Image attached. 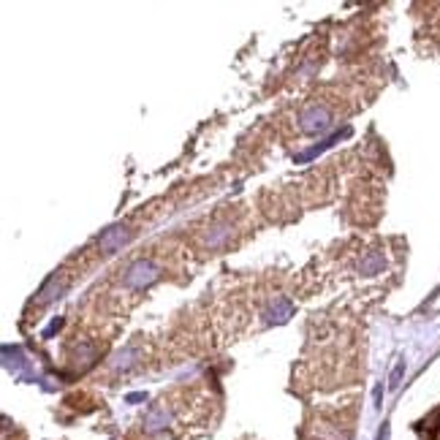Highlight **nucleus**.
Returning a JSON list of instances; mask_svg holds the SVG:
<instances>
[{
	"label": "nucleus",
	"mask_w": 440,
	"mask_h": 440,
	"mask_svg": "<svg viewBox=\"0 0 440 440\" xmlns=\"http://www.w3.org/2000/svg\"><path fill=\"white\" fill-rule=\"evenodd\" d=\"M226 237H228V228H215V234H210L207 242H210V248H215V245H220Z\"/></svg>",
	"instance_id": "nucleus-10"
},
{
	"label": "nucleus",
	"mask_w": 440,
	"mask_h": 440,
	"mask_svg": "<svg viewBox=\"0 0 440 440\" xmlns=\"http://www.w3.org/2000/svg\"><path fill=\"white\" fill-rule=\"evenodd\" d=\"M291 312H294V305H291V299L280 297V299H274V305L269 308L266 318H269V321H274V323H286V321L291 318Z\"/></svg>",
	"instance_id": "nucleus-5"
},
{
	"label": "nucleus",
	"mask_w": 440,
	"mask_h": 440,
	"mask_svg": "<svg viewBox=\"0 0 440 440\" xmlns=\"http://www.w3.org/2000/svg\"><path fill=\"white\" fill-rule=\"evenodd\" d=\"M60 326H63V321H60V318H57V321H52V323H49V329H46L44 334H46V337H49V334H52V332H54V329H60Z\"/></svg>",
	"instance_id": "nucleus-12"
},
{
	"label": "nucleus",
	"mask_w": 440,
	"mask_h": 440,
	"mask_svg": "<svg viewBox=\"0 0 440 440\" xmlns=\"http://www.w3.org/2000/svg\"><path fill=\"white\" fill-rule=\"evenodd\" d=\"M383 269V256H370L364 264H361V274H375V272H381Z\"/></svg>",
	"instance_id": "nucleus-8"
},
{
	"label": "nucleus",
	"mask_w": 440,
	"mask_h": 440,
	"mask_svg": "<svg viewBox=\"0 0 440 440\" xmlns=\"http://www.w3.org/2000/svg\"><path fill=\"white\" fill-rule=\"evenodd\" d=\"M155 277H158V269L150 264V261H136V264L126 272V286L141 288V286H150Z\"/></svg>",
	"instance_id": "nucleus-1"
},
{
	"label": "nucleus",
	"mask_w": 440,
	"mask_h": 440,
	"mask_svg": "<svg viewBox=\"0 0 440 440\" xmlns=\"http://www.w3.org/2000/svg\"><path fill=\"white\" fill-rule=\"evenodd\" d=\"M402 375H405V361H397V367L392 370V375H389V389H397V386H399Z\"/></svg>",
	"instance_id": "nucleus-9"
},
{
	"label": "nucleus",
	"mask_w": 440,
	"mask_h": 440,
	"mask_svg": "<svg viewBox=\"0 0 440 440\" xmlns=\"http://www.w3.org/2000/svg\"><path fill=\"white\" fill-rule=\"evenodd\" d=\"M141 399H147V394H131L128 397V402H141Z\"/></svg>",
	"instance_id": "nucleus-13"
},
{
	"label": "nucleus",
	"mask_w": 440,
	"mask_h": 440,
	"mask_svg": "<svg viewBox=\"0 0 440 440\" xmlns=\"http://www.w3.org/2000/svg\"><path fill=\"white\" fill-rule=\"evenodd\" d=\"M375 408H381V399H383V386H375Z\"/></svg>",
	"instance_id": "nucleus-11"
},
{
	"label": "nucleus",
	"mask_w": 440,
	"mask_h": 440,
	"mask_svg": "<svg viewBox=\"0 0 440 440\" xmlns=\"http://www.w3.org/2000/svg\"><path fill=\"white\" fill-rule=\"evenodd\" d=\"M63 294V280H57V274H52L49 280H46L44 291H41V305H49L52 299H57Z\"/></svg>",
	"instance_id": "nucleus-6"
},
{
	"label": "nucleus",
	"mask_w": 440,
	"mask_h": 440,
	"mask_svg": "<svg viewBox=\"0 0 440 440\" xmlns=\"http://www.w3.org/2000/svg\"><path fill=\"white\" fill-rule=\"evenodd\" d=\"M169 421H172V413L166 408H155V410L147 413L144 427H147V432H161L163 427H169Z\"/></svg>",
	"instance_id": "nucleus-4"
},
{
	"label": "nucleus",
	"mask_w": 440,
	"mask_h": 440,
	"mask_svg": "<svg viewBox=\"0 0 440 440\" xmlns=\"http://www.w3.org/2000/svg\"><path fill=\"white\" fill-rule=\"evenodd\" d=\"M299 123H302V128L310 133H318L323 131L326 126H329V112L323 109V106H308L302 114H299Z\"/></svg>",
	"instance_id": "nucleus-2"
},
{
	"label": "nucleus",
	"mask_w": 440,
	"mask_h": 440,
	"mask_svg": "<svg viewBox=\"0 0 440 440\" xmlns=\"http://www.w3.org/2000/svg\"><path fill=\"white\" fill-rule=\"evenodd\" d=\"M136 359H139V351H136V348H126V351H120L114 359H112V364H114L117 370H120V367L126 370V367H131Z\"/></svg>",
	"instance_id": "nucleus-7"
},
{
	"label": "nucleus",
	"mask_w": 440,
	"mask_h": 440,
	"mask_svg": "<svg viewBox=\"0 0 440 440\" xmlns=\"http://www.w3.org/2000/svg\"><path fill=\"white\" fill-rule=\"evenodd\" d=\"M128 239H131V231H128L126 226H114V228H109V231L98 239V248H101L103 253H117Z\"/></svg>",
	"instance_id": "nucleus-3"
}]
</instances>
